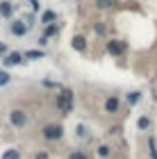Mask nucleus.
Returning <instances> with one entry per match:
<instances>
[{
  "instance_id": "1",
  "label": "nucleus",
  "mask_w": 157,
  "mask_h": 159,
  "mask_svg": "<svg viewBox=\"0 0 157 159\" xmlns=\"http://www.w3.org/2000/svg\"><path fill=\"white\" fill-rule=\"evenodd\" d=\"M57 107H59L62 114H71V109H73V93L68 89L59 91V96H57Z\"/></svg>"
},
{
  "instance_id": "15",
  "label": "nucleus",
  "mask_w": 157,
  "mask_h": 159,
  "mask_svg": "<svg viewBox=\"0 0 157 159\" xmlns=\"http://www.w3.org/2000/svg\"><path fill=\"white\" fill-rule=\"evenodd\" d=\"M139 98H141V93H137V91L130 93V96H127V105H137V102H139Z\"/></svg>"
},
{
  "instance_id": "22",
  "label": "nucleus",
  "mask_w": 157,
  "mask_h": 159,
  "mask_svg": "<svg viewBox=\"0 0 157 159\" xmlns=\"http://www.w3.org/2000/svg\"><path fill=\"white\" fill-rule=\"evenodd\" d=\"M5 55H7V46H5L2 41H0V57H5Z\"/></svg>"
},
{
  "instance_id": "17",
  "label": "nucleus",
  "mask_w": 157,
  "mask_h": 159,
  "mask_svg": "<svg viewBox=\"0 0 157 159\" xmlns=\"http://www.w3.org/2000/svg\"><path fill=\"white\" fill-rule=\"evenodd\" d=\"M9 82V73H5V70H0V86H5Z\"/></svg>"
},
{
  "instance_id": "18",
  "label": "nucleus",
  "mask_w": 157,
  "mask_h": 159,
  "mask_svg": "<svg viewBox=\"0 0 157 159\" xmlns=\"http://www.w3.org/2000/svg\"><path fill=\"white\" fill-rule=\"evenodd\" d=\"M98 155H100V157H109V148H107V146H100V148H98Z\"/></svg>"
},
{
  "instance_id": "14",
  "label": "nucleus",
  "mask_w": 157,
  "mask_h": 159,
  "mask_svg": "<svg viewBox=\"0 0 157 159\" xmlns=\"http://www.w3.org/2000/svg\"><path fill=\"white\" fill-rule=\"evenodd\" d=\"M55 20V11H44V16H41V23H53Z\"/></svg>"
},
{
  "instance_id": "19",
  "label": "nucleus",
  "mask_w": 157,
  "mask_h": 159,
  "mask_svg": "<svg viewBox=\"0 0 157 159\" xmlns=\"http://www.w3.org/2000/svg\"><path fill=\"white\" fill-rule=\"evenodd\" d=\"M50 34H57V25H50V27H48V30H46V39L50 37Z\"/></svg>"
},
{
  "instance_id": "10",
  "label": "nucleus",
  "mask_w": 157,
  "mask_h": 159,
  "mask_svg": "<svg viewBox=\"0 0 157 159\" xmlns=\"http://www.w3.org/2000/svg\"><path fill=\"white\" fill-rule=\"evenodd\" d=\"M116 0H96V7L98 9H107V7H114Z\"/></svg>"
},
{
  "instance_id": "6",
  "label": "nucleus",
  "mask_w": 157,
  "mask_h": 159,
  "mask_svg": "<svg viewBox=\"0 0 157 159\" xmlns=\"http://www.w3.org/2000/svg\"><path fill=\"white\" fill-rule=\"evenodd\" d=\"M12 14H14V5L12 2H0V16L2 18H12Z\"/></svg>"
},
{
  "instance_id": "16",
  "label": "nucleus",
  "mask_w": 157,
  "mask_h": 159,
  "mask_svg": "<svg viewBox=\"0 0 157 159\" xmlns=\"http://www.w3.org/2000/svg\"><path fill=\"white\" fill-rule=\"evenodd\" d=\"M137 125H139V129H148V127H150V120H148L146 116H141V118H139V123H137Z\"/></svg>"
},
{
  "instance_id": "23",
  "label": "nucleus",
  "mask_w": 157,
  "mask_h": 159,
  "mask_svg": "<svg viewBox=\"0 0 157 159\" xmlns=\"http://www.w3.org/2000/svg\"><path fill=\"white\" fill-rule=\"evenodd\" d=\"M30 5H32V9H34V11H39V2H37V0H30Z\"/></svg>"
},
{
  "instance_id": "24",
  "label": "nucleus",
  "mask_w": 157,
  "mask_h": 159,
  "mask_svg": "<svg viewBox=\"0 0 157 159\" xmlns=\"http://www.w3.org/2000/svg\"><path fill=\"white\" fill-rule=\"evenodd\" d=\"M34 159H48V152H39V155L34 157Z\"/></svg>"
},
{
  "instance_id": "13",
  "label": "nucleus",
  "mask_w": 157,
  "mask_h": 159,
  "mask_svg": "<svg viewBox=\"0 0 157 159\" xmlns=\"http://www.w3.org/2000/svg\"><path fill=\"white\" fill-rule=\"evenodd\" d=\"M18 157H21L18 150H5L2 152V159H18Z\"/></svg>"
},
{
  "instance_id": "12",
  "label": "nucleus",
  "mask_w": 157,
  "mask_h": 159,
  "mask_svg": "<svg viewBox=\"0 0 157 159\" xmlns=\"http://www.w3.org/2000/svg\"><path fill=\"white\" fill-rule=\"evenodd\" d=\"M148 146H150V157L157 159V141H155V136H150V139H148Z\"/></svg>"
},
{
  "instance_id": "20",
  "label": "nucleus",
  "mask_w": 157,
  "mask_h": 159,
  "mask_svg": "<svg viewBox=\"0 0 157 159\" xmlns=\"http://www.w3.org/2000/svg\"><path fill=\"white\" fill-rule=\"evenodd\" d=\"M77 134H80V136H87V127H84V125H77Z\"/></svg>"
},
{
  "instance_id": "5",
  "label": "nucleus",
  "mask_w": 157,
  "mask_h": 159,
  "mask_svg": "<svg viewBox=\"0 0 157 159\" xmlns=\"http://www.w3.org/2000/svg\"><path fill=\"white\" fill-rule=\"evenodd\" d=\"M107 50H109L112 55H121V52L125 50V43H123V41H116V39H114V41H109V43H107Z\"/></svg>"
},
{
  "instance_id": "9",
  "label": "nucleus",
  "mask_w": 157,
  "mask_h": 159,
  "mask_svg": "<svg viewBox=\"0 0 157 159\" xmlns=\"http://www.w3.org/2000/svg\"><path fill=\"white\" fill-rule=\"evenodd\" d=\"M84 46H87L84 37H80V34H77V37H73V48H75V50H84Z\"/></svg>"
},
{
  "instance_id": "3",
  "label": "nucleus",
  "mask_w": 157,
  "mask_h": 159,
  "mask_svg": "<svg viewBox=\"0 0 157 159\" xmlns=\"http://www.w3.org/2000/svg\"><path fill=\"white\" fill-rule=\"evenodd\" d=\"M9 120H12L14 127H23L25 120H27V114H25L23 109H14V111L9 114Z\"/></svg>"
},
{
  "instance_id": "7",
  "label": "nucleus",
  "mask_w": 157,
  "mask_h": 159,
  "mask_svg": "<svg viewBox=\"0 0 157 159\" xmlns=\"http://www.w3.org/2000/svg\"><path fill=\"white\" fill-rule=\"evenodd\" d=\"M5 66H16V64H21V52H9L5 55Z\"/></svg>"
},
{
  "instance_id": "11",
  "label": "nucleus",
  "mask_w": 157,
  "mask_h": 159,
  "mask_svg": "<svg viewBox=\"0 0 157 159\" xmlns=\"http://www.w3.org/2000/svg\"><path fill=\"white\" fill-rule=\"evenodd\" d=\"M25 57L27 59H41V57H44V50H27Z\"/></svg>"
},
{
  "instance_id": "2",
  "label": "nucleus",
  "mask_w": 157,
  "mask_h": 159,
  "mask_svg": "<svg viewBox=\"0 0 157 159\" xmlns=\"http://www.w3.org/2000/svg\"><path fill=\"white\" fill-rule=\"evenodd\" d=\"M62 125H46L44 127V139L48 141H57V139H62Z\"/></svg>"
},
{
  "instance_id": "21",
  "label": "nucleus",
  "mask_w": 157,
  "mask_h": 159,
  "mask_svg": "<svg viewBox=\"0 0 157 159\" xmlns=\"http://www.w3.org/2000/svg\"><path fill=\"white\" fill-rule=\"evenodd\" d=\"M68 159H87V157H84V155H82V152H73V155H71V157H68Z\"/></svg>"
},
{
  "instance_id": "8",
  "label": "nucleus",
  "mask_w": 157,
  "mask_h": 159,
  "mask_svg": "<svg viewBox=\"0 0 157 159\" xmlns=\"http://www.w3.org/2000/svg\"><path fill=\"white\" fill-rule=\"evenodd\" d=\"M105 109L109 111V114H114V111L118 109V98H114V96L107 98V100H105Z\"/></svg>"
},
{
  "instance_id": "4",
  "label": "nucleus",
  "mask_w": 157,
  "mask_h": 159,
  "mask_svg": "<svg viewBox=\"0 0 157 159\" xmlns=\"http://www.w3.org/2000/svg\"><path fill=\"white\" fill-rule=\"evenodd\" d=\"M27 30H30V27L25 25V20H14V23H12V32L16 34V37H23Z\"/></svg>"
}]
</instances>
